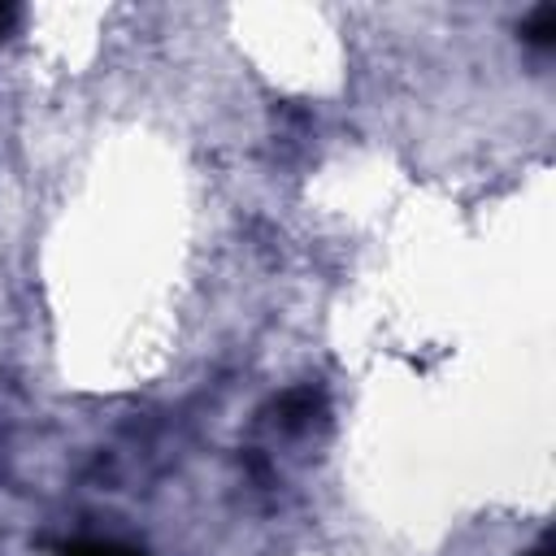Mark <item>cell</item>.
Listing matches in <instances>:
<instances>
[{
	"label": "cell",
	"mask_w": 556,
	"mask_h": 556,
	"mask_svg": "<svg viewBox=\"0 0 556 556\" xmlns=\"http://www.w3.org/2000/svg\"><path fill=\"white\" fill-rule=\"evenodd\" d=\"M521 35H526L534 48H552V39H556V9H552V4H539V9L526 17Z\"/></svg>",
	"instance_id": "obj_2"
},
{
	"label": "cell",
	"mask_w": 556,
	"mask_h": 556,
	"mask_svg": "<svg viewBox=\"0 0 556 556\" xmlns=\"http://www.w3.org/2000/svg\"><path fill=\"white\" fill-rule=\"evenodd\" d=\"M13 17H17V9H13V4H0V39H4V30L13 26Z\"/></svg>",
	"instance_id": "obj_4"
},
{
	"label": "cell",
	"mask_w": 556,
	"mask_h": 556,
	"mask_svg": "<svg viewBox=\"0 0 556 556\" xmlns=\"http://www.w3.org/2000/svg\"><path fill=\"white\" fill-rule=\"evenodd\" d=\"M317 408H321V395H317L313 387H295V391H287V395H282V404H278V413H282V426H287V430L308 426V421L317 417Z\"/></svg>",
	"instance_id": "obj_1"
},
{
	"label": "cell",
	"mask_w": 556,
	"mask_h": 556,
	"mask_svg": "<svg viewBox=\"0 0 556 556\" xmlns=\"http://www.w3.org/2000/svg\"><path fill=\"white\" fill-rule=\"evenodd\" d=\"M526 556H552V543H547V539H543V543H539V547H534V552H526Z\"/></svg>",
	"instance_id": "obj_5"
},
{
	"label": "cell",
	"mask_w": 556,
	"mask_h": 556,
	"mask_svg": "<svg viewBox=\"0 0 556 556\" xmlns=\"http://www.w3.org/2000/svg\"><path fill=\"white\" fill-rule=\"evenodd\" d=\"M61 556H143L126 543H113V539H74L61 547Z\"/></svg>",
	"instance_id": "obj_3"
}]
</instances>
